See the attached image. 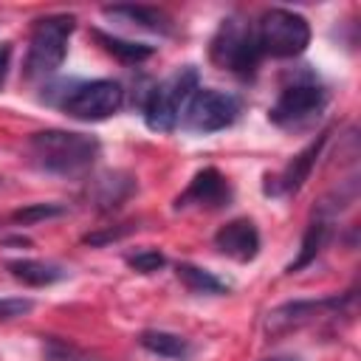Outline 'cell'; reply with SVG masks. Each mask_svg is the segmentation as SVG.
Returning a JSON list of instances; mask_svg holds the SVG:
<instances>
[{
	"mask_svg": "<svg viewBox=\"0 0 361 361\" xmlns=\"http://www.w3.org/2000/svg\"><path fill=\"white\" fill-rule=\"evenodd\" d=\"M102 144L93 135L73 130H42L28 138L34 164L51 175H82L99 158Z\"/></svg>",
	"mask_w": 361,
	"mask_h": 361,
	"instance_id": "cell-1",
	"label": "cell"
},
{
	"mask_svg": "<svg viewBox=\"0 0 361 361\" xmlns=\"http://www.w3.org/2000/svg\"><path fill=\"white\" fill-rule=\"evenodd\" d=\"M76 20L71 14H48L39 17L28 37V54H25V76L28 79H45L56 73L68 54V39L73 34Z\"/></svg>",
	"mask_w": 361,
	"mask_h": 361,
	"instance_id": "cell-2",
	"label": "cell"
},
{
	"mask_svg": "<svg viewBox=\"0 0 361 361\" xmlns=\"http://www.w3.org/2000/svg\"><path fill=\"white\" fill-rule=\"evenodd\" d=\"M195 90H197V71H195L192 65H186V68L175 71L169 79L158 82V85L147 93L144 107H141L147 127L155 130V133H169V130H175L178 121L183 118L186 104H189V99L195 96Z\"/></svg>",
	"mask_w": 361,
	"mask_h": 361,
	"instance_id": "cell-3",
	"label": "cell"
},
{
	"mask_svg": "<svg viewBox=\"0 0 361 361\" xmlns=\"http://www.w3.org/2000/svg\"><path fill=\"white\" fill-rule=\"evenodd\" d=\"M254 37L262 56L288 59V56H299L307 48L310 25L302 14L290 8H268L254 23Z\"/></svg>",
	"mask_w": 361,
	"mask_h": 361,
	"instance_id": "cell-4",
	"label": "cell"
},
{
	"mask_svg": "<svg viewBox=\"0 0 361 361\" xmlns=\"http://www.w3.org/2000/svg\"><path fill=\"white\" fill-rule=\"evenodd\" d=\"M212 59L237 76H251L262 59V54L257 48L254 25L240 17L223 20L217 34L212 37Z\"/></svg>",
	"mask_w": 361,
	"mask_h": 361,
	"instance_id": "cell-5",
	"label": "cell"
},
{
	"mask_svg": "<svg viewBox=\"0 0 361 361\" xmlns=\"http://www.w3.org/2000/svg\"><path fill=\"white\" fill-rule=\"evenodd\" d=\"M327 104V90L324 85H319L316 79H299L288 87H282V93L276 96V102L268 110V118L276 127L285 130H299L307 127Z\"/></svg>",
	"mask_w": 361,
	"mask_h": 361,
	"instance_id": "cell-6",
	"label": "cell"
},
{
	"mask_svg": "<svg viewBox=\"0 0 361 361\" xmlns=\"http://www.w3.org/2000/svg\"><path fill=\"white\" fill-rule=\"evenodd\" d=\"M237 116H240V99L234 93L214 90V87H197L186 104L183 127L189 133L209 135V133L231 127L237 121Z\"/></svg>",
	"mask_w": 361,
	"mask_h": 361,
	"instance_id": "cell-7",
	"label": "cell"
},
{
	"mask_svg": "<svg viewBox=\"0 0 361 361\" xmlns=\"http://www.w3.org/2000/svg\"><path fill=\"white\" fill-rule=\"evenodd\" d=\"M124 104V87L113 79H93L76 85L65 99L62 110L65 116L76 121H104Z\"/></svg>",
	"mask_w": 361,
	"mask_h": 361,
	"instance_id": "cell-8",
	"label": "cell"
},
{
	"mask_svg": "<svg viewBox=\"0 0 361 361\" xmlns=\"http://www.w3.org/2000/svg\"><path fill=\"white\" fill-rule=\"evenodd\" d=\"M353 302V293L347 296H324V299H293V302H285L274 310H268V319H265V330L268 333H288V330H296V327H305L322 316H338L347 305Z\"/></svg>",
	"mask_w": 361,
	"mask_h": 361,
	"instance_id": "cell-9",
	"label": "cell"
},
{
	"mask_svg": "<svg viewBox=\"0 0 361 361\" xmlns=\"http://www.w3.org/2000/svg\"><path fill=\"white\" fill-rule=\"evenodd\" d=\"M231 189L228 180L214 169V166H203L200 172H195V178L189 180V186L178 195L175 206L178 209H217L223 203H228Z\"/></svg>",
	"mask_w": 361,
	"mask_h": 361,
	"instance_id": "cell-10",
	"label": "cell"
},
{
	"mask_svg": "<svg viewBox=\"0 0 361 361\" xmlns=\"http://www.w3.org/2000/svg\"><path fill=\"white\" fill-rule=\"evenodd\" d=\"M214 248L237 262H251L259 254V231L248 217L231 220L217 228L214 234Z\"/></svg>",
	"mask_w": 361,
	"mask_h": 361,
	"instance_id": "cell-11",
	"label": "cell"
},
{
	"mask_svg": "<svg viewBox=\"0 0 361 361\" xmlns=\"http://www.w3.org/2000/svg\"><path fill=\"white\" fill-rule=\"evenodd\" d=\"M324 141H327V135H319L313 144H307L268 186H265V192L268 195H293V192H299L302 189V183L307 180V175H310V169H313V164H316V158L322 155V147H324Z\"/></svg>",
	"mask_w": 361,
	"mask_h": 361,
	"instance_id": "cell-12",
	"label": "cell"
},
{
	"mask_svg": "<svg viewBox=\"0 0 361 361\" xmlns=\"http://www.w3.org/2000/svg\"><path fill=\"white\" fill-rule=\"evenodd\" d=\"M104 17L138 25L144 31H155V34H172V17L164 8L155 6H133V3H121V6H104L102 8Z\"/></svg>",
	"mask_w": 361,
	"mask_h": 361,
	"instance_id": "cell-13",
	"label": "cell"
},
{
	"mask_svg": "<svg viewBox=\"0 0 361 361\" xmlns=\"http://www.w3.org/2000/svg\"><path fill=\"white\" fill-rule=\"evenodd\" d=\"M6 271L23 282V285H31V288H45V285H54L59 279L68 276L65 268L54 265V262H42V259H8L6 262Z\"/></svg>",
	"mask_w": 361,
	"mask_h": 361,
	"instance_id": "cell-14",
	"label": "cell"
},
{
	"mask_svg": "<svg viewBox=\"0 0 361 361\" xmlns=\"http://www.w3.org/2000/svg\"><path fill=\"white\" fill-rule=\"evenodd\" d=\"M138 344L147 353L161 355V358H169V361H186L192 355V344L183 336L169 333V330H144L138 336Z\"/></svg>",
	"mask_w": 361,
	"mask_h": 361,
	"instance_id": "cell-15",
	"label": "cell"
},
{
	"mask_svg": "<svg viewBox=\"0 0 361 361\" xmlns=\"http://www.w3.org/2000/svg\"><path fill=\"white\" fill-rule=\"evenodd\" d=\"M133 189H135V183L130 175L107 172V175L96 178V183H93V203L99 209H116L130 197Z\"/></svg>",
	"mask_w": 361,
	"mask_h": 361,
	"instance_id": "cell-16",
	"label": "cell"
},
{
	"mask_svg": "<svg viewBox=\"0 0 361 361\" xmlns=\"http://www.w3.org/2000/svg\"><path fill=\"white\" fill-rule=\"evenodd\" d=\"M178 279L192 290V293H212V296H220V293H228V285L223 279H217L212 271L206 268H197V265H189V262H180L178 265Z\"/></svg>",
	"mask_w": 361,
	"mask_h": 361,
	"instance_id": "cell-17",
	"label": "cell"
},
{
	"mask_svg": "<svg viewBox=\"0 0 361 361\" xmlns=\"http://www.w3.org/2000/svg\"><path fill=\"white\" fill-rule=\"evenodd\" d=\"M93 37L104 45V51H107V54L118 56V59H121V62H127V65L144 62V59H149V56L155 54V48H152V45L130 42V39H118V37H110V34H104V31H93Z\"/></svg>",
	"mask_w": 361,
	"mask_h": 361,
	"instance_id": "cell-18",
	"label": "cell"
},
{
	"mask_svg": "<svg viewBox=\"0 0 361 361\" xmlns=\"http://www.w3.org/2000/svg\"><path fill=\"white\" fill-rule=\"evenodd\" d=\"M42 358L45 361H93V355L85 353L82 347H76L65 338H54V336H48L42 341Z\"/></svg>",
	"mask_w": 361,
	"mask_h": 361,
	"instance_id": "cell-19",
	"label": "cell"
},
{
	"mask_svg": "<svg viewBox=\"0 0 361 361\" xmlns=\"http://www.w3.org/2000/svg\"><path fill=\"white\" fill-rule=\"evenodd\" d=\"M59 214H65V206H59V203H31V206H23V209L11 212V220L23 223V226H31V223L51 220V217H59Z\"/></svg>",
	"mask_w": 361,
	"mask_h": 361,
	"instance_id": "cell-20",
	"label": "cell"
},
{
	"mask_svg": "<svg viewBox=\"0 0 361 361\" xmlns=\"http://www.w3.org/2000/svg\"><path fill=\"white\" fill-rule=\"evenodd\" d=\"M127 265L138 274H152V271H161L166 265V257L155 248H144V251H135L127 257Z\"/></svg>",
	"mask_w": 361,
	"mask_h": 361,
	"instance_id": "cell-21",
	"label": "cell"
},
{
	"mask_svg": "<svg viewBox=\"0 0 361 361\" xmlns=\"http://www.w3.org/2000/svg\"><path fill=\"white\" fill-rule=\"evenodd\" d=\"M31 310H34L31 299H23V296L0 299V322H11V319H20V316H28Z\"/></svg>",
	"mask_w": 361,
	"mask_h": 361,
	"instance_id": "cell-22",
	"label": "cell"
},
{
	"mask_svg": "<svg viewBox=\"0 0 361 361\" xmlns=\"http://www.w3.org/2000/svg\"><path fill=\"white\" fill-rule=\"evenodd\" d=\"M8 59H11V45L3 42V45H0V87H3L6 73H8Z\"/></svg>",
	"mask_w": 361,
	"mask_h": 361,
	"instance_id": "cell-23",
	"label": "cell"
},
{
	"mask_svg": "<svg viewBox=\"0 0 361 361\" xmlns=\"http://www.w3.org/2000/svg\"><path fill=\"white\" fill-rule=\"evenodd\" d=\"M262 361H302L299 355H268V358H262Z\"/></svg>",
	"mask_w": 361,
	"mask_h": 361,
	"instance_id": "cell-24",
	"label": "cell"
}]
</instances>
